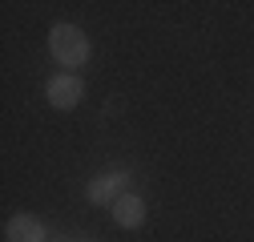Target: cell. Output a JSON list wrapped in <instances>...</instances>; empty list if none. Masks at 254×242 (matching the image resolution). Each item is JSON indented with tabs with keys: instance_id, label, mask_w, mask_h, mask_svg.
Instances as JSON below:
<instances>
[{
	"instance_id": "cell-1",
	"label": "cell",
	"mask_w": 254,
	"mask_h": 242,
	"mask_svg": "<svg viewBox=\"0 0 254 242\" xmlns=\"http://www.w3.org/2000/svg\"><path fill=\"white\" fill-rule=\"evenodd\" d=\"M49 49L57 57V65H65V69H81L93 57V45L77 24H53L49 28Z\"/></svg>"
},
{
	"instance_id": "cell-2",
	"label": "cell",
	"mask_w": 254,
	"mask_h": 242,
	"mask_svg": "<svg viewBox=\"0 0 254 242\" xmlns=\"http://www.w3.org/2000/svg\"><path fill=\"white\" fill-rule=\"evenodd\" d=\"M129 194V170H105V174H97L85 186V198L93 202V206H109L113 210V202L117 198H125Z\"/></svg>"
},
{
	"instance_id": "cell-3",
	"label": "cell",
	"mask_w": 254,
	"mask_h": 242,
	"mask_svg": "<svg viewBox=\"0 0 254 242\" xmlns=\"http://www.w3.org/2000/svg\"><path fill=\"white\" fill-rule=\"evenodd\" d=\"M45 97H49V105H53V109L69 113V109H77V105H81V97H85V81H81L77 73H57V77L45 85Z\"/></svg>"
},
{
	"instance_id": "cell-4",
	"label": "cell",
	"mask_w": 254,
	"mask_h": 242,
	"mask_svg": "<svg viewBox=\"0 0 254 242\" xmlns=\"http://www.w3.org/2000/svg\"><path fill=\"white\" fill-rule=\"evenodd\" d=\"M113 222H117L121 230H137V226H145V202H141L137 194L117 198V202H113Z\"/></svg>"
},
{
	"instance_id": "cell-5",
	"label": "cell",
	"mask_w": 254,
	"mask_h": 242,
	"mask_svg": "<svg viewBox=\"0 0 254 242\" xmlns=\"http://www.w3.org/2000/svg\"><path fill=\"white\" fill-rule=\"evenodd\" d=\"M4 238L8 242H45V226L37 214H12L4 226Z\"/></svg>"
}]
</instances>
